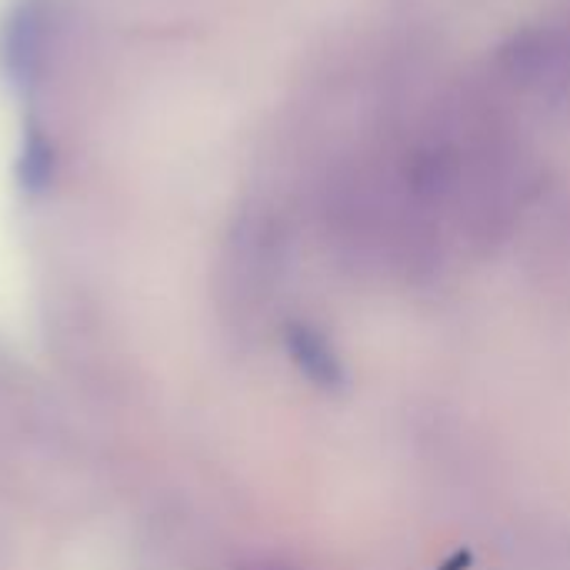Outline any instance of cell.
<instances>
[{"instance_id": "3", "label": "cell", "mask_w": 570, "mask_h": 570, "mask_svg": "<svg viewBox=\"0 0 570 570\" xmlns=\"http://www.w3.org/2000/svg\"><path fill=\"white\" fill-rule=\"evenodd\" d=\"M47 170H50V147L43 144V137L30 134V144L23 150V174H27V180L37 184L47 177Z\"/></svg>"}, {"instance_id": "2", "label": "cell", "mask_w": 570, "mask_h": 570, "mask_svg": "<svg viewBox=\"0 0 570 570\" xmlns=\"http://www.w3.org/2000/svg\"><path fill=\"white\" fill-rule=\"evenodd\" d=\"M294 344H297L294 354H297L301 367H304L317 384H324V387L341 384L344 371H341V361H337V354L331 351V344H327L324 334H317V331H311V327H301V331H294Z\"/></svg>"}, {"instance_id": "1", "label": "cell", "mask_w": 570, "mask_h": 570, "mask_svg": "<svg viewBox=\"0 0 570 570\" xmlns=\"http://www.w3.org/2000/svg\"><path fill=\"white\" fill-rule=\"evenodd\" d=\"M40 47H43V13L37 3H23L3 30V63L17 77L33 73L40 60Z\"/></svg>"}]
</instances>
